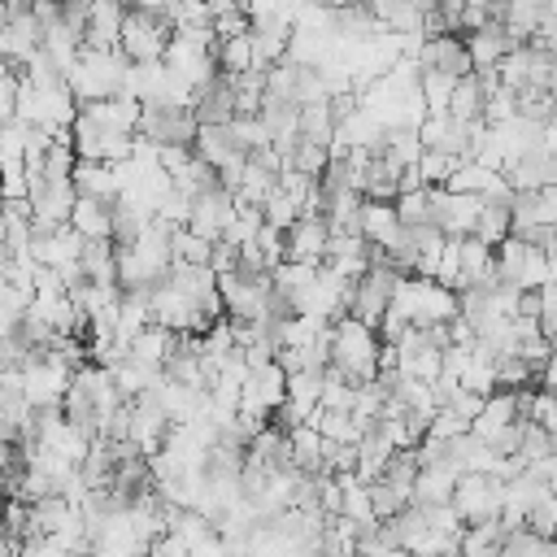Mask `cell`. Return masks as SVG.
<instances>
[{
  "label": "cell",
  "mask_w": 557,
  "mask_h": 557,
  "mask_svg": "<svg viewBox=\"0 0 557 557\" xmlns=\"http://www.w3.org/2000/svg\"><path fill=\"white\" fill-rule=\"evenodd\" d=\"M379 344H383V335L370 322H361L357 313H339L331 322V361L326 366H335L352 383H366L379 374Z\"/></svg>",
  "instance_id": "6da1fadb"
},
{
  "label": "cell",
  "mask_w": 557,
  "mask_h": 557,
  "mask_svg": "<svg viewBox=\"0 0 557 557\" xmlns=\"http://www.w3.org/2000/svg\"><path fill=\"white\" fill-rule=\"evenodd\" d=\"M170 35H174L170 17L144 13V9L131 4V9H126V22H122V35H117V48L126 52V61H161Z\"/></svg>",
  "instance_id": "7a4b0ae2"
},
{
  "label": "cell",
  "mask_w": 557,
  "mask_h": 557,
  "mask_svg": "<svg viewBox=\"0 0 557 557\" xmlns=\"http://www.w3.org/2000/svg\"><path fill=\"white\" fill-rule=\"evenodd\" d=\"M200 131L196 109L178 104V100H144V117H139V135H148L152 144H191Z\"/></svg>",
  "instance_id": "3957f363"
},
{
  "label": "cell",
  "mask_w": 557,
  "mask_h": 557,
  "mask_svg": "<svg viewBox=\"0 0 557 557\" xmlns=\"http://www.w3.org/2000/svg\"><path fill=\"white\" fill-rule=\"evenodd\" d=\"M500 500H505V479L483 474V470H461L457 487H453V505L466 522H483V518H500Z\"/></svg>",
  "instance_id": "277c9868"
},
{
  "label": "cell",
  "mask_w": 557,
  "mask_h": 557,
  "mask_svg": "<svg viewBox=\"0 0 557 557\" xmlns=\"http://www.w3.org/2000/svg\"><path fill=\"white\" fill-rule=\"evenodd\" d=\"M418 70H444L453 78L470 74L474 61H470V48H466V35L461 30H440V35H426L422 48H418Z\"/></svg>",
  "instance_id": "5b68a950"
},
{
  "label": "cell",
  "mask_w": 557,
  "mask_h": 557,
  "mask_svg": "<svg viewBox=\"0 0 557 557\" xmlns=\"http://www.w3.org/2000/svg\"><path fill=\"white\" fill-rule=\"evenodd\" d=\"M235 191L231 187H222V183H213V187H205L200 196H191V218H187V226L191 231H200V235H209V239H222L226 235V226H231V218H235Z\"/></svg>",
  "instance_id": "8992f818"
},
{
  "label": "cell",
  "mask_w": 557,
  "mask_h": 557,
  "mask_svg": "<svg viewBox=\"0 0 557 557\" xmlns=\"http://www.w3.org/2000/svg\"><path fill=\"white\" fill-rule=\"evenodd\" d=\"M74 200H78V187H74V178H44V183L30 191V209H35V218H30V231H48V226H61V222H70V209H74Z\"/></svg>",
  "instance_id": "52a82bcc"
},
{
  "label": "cell",
  "mask_w": 557,
  "mask_h": 557,
  "mask_svg": "<svg viewBox=\"0 0 557 557\" xmlns=\"http://www.w3.org/2000/svg\"><path fill=\"white\" fill-rule=\"evenodd\" d=\"M283 239H287V257H292V261L322 265L326 239H331V222H326V213H300V218L283 231Z\"/></svg>",
  "instance_id": "ba28073f"
},
{
  "label": "cell",
  "mask_w": 557,
  "mask_h": 557,
  "mask_svg": "<svg viewBox=\"0 0 557 557\" xmlns=\"http://www.w3.org/2000/svg\"><path fill=\"white\" fill-rule=\"evenodd\" d=\"M191 148H196L213 170H222V165H231V161H244V157H248V148L235 139L231 122H200V131H196V139H191Z\"/></svg>",
  "instance_id": "9c48e42d"
},
{
  "label": "cell",
  "mask_w": 557,
  "mask_h": 557,
  "mask_svg": "<svg viewBox=\"0 0 557 557\" xmlns=\"http://www.w3.org/2000/svg\"><path fill=\"white\" fill-rule=\"evenodd\" d=\"M126 0H91L87 4V30H83V48H117L122 22H126Z\"/></svg>",
  "instance_id": "30bf717a"
},
{
  "label": "cell",
  "mask_w": 557,
  "mask_h": 557,
  "mask_svg": "<svg viewBox=\"0 0 557 557\" xmlns=\"http://www.w3.org/2000/svg\"><path fill=\"white\" fill-rule=\"evenodd\" d=\"M513 422H518V392H513V387H496V392L483 396L479 413L470 418V431H474L479 440H492V435H500V431L513 426Z\"/></svg>",
  "instance_id": "8fae6325"
},
{
  "label": "cell",
  "mask_w": 557,
  "mask_h": 557,
  "mask_svg": "<svg viewBox=\"0 0 557 557\" xmlns=\"http://www.w3.org/2000/svg\"><path fill=\"white\" fill-rule=\"evenodd\" d=\"M457 474H461V466L448 461V457H444V461H426V466H418L413 500H418V505H444V500H453Z\"/></svg>",
  "instance_id": "7c38bea8"
},
{
  "label": "cell",
  "mask_w": 557,
  "mask_h": 557,
  "mask_svg": "<svg viewBox=\"0 0 557 557\" xmlns=\"http://www.w3.org/2000/svg\"><path fill=\"white\" fill-rule=\"evenodd\" d=\"M466 48H470V61H474V70H487V65H496L509 48H518L513 39H509V30H505V22L500 17H492L487 26H479V30H466Z\"/></svg>",
  "instance_id": "4fadbf2b"
},
{
  "label": "cell",
  "mask_w": 557,
  "mask_h": 557,
  "mask_svg": "<svg viewBox=\"0 0 557 557\" xmlns=\"http://www.w3.org/2000/svg\"><path fill=\"white\" fill-rule=\"evenodd\" d=\"M70 178H74V187L83 196H100V200H117L122 196V174H117L113 161H87V157H78V165H74Z\"/></svg>",
  "instance_id": "5bb4252c"
},
{
  "label": "cell",
  "mask_w": 557,
  "mask_h": 557,
  "mask_svg": "<svg viewBox=\"0 0 557 557\" xmlns=\"http://www.w3.org/2000/svg\"><path fill=\"white\" fill-rule=\"evenodd\" d=\"M70 226L83 239H109L113 235V200H100V196H83L78 191V200L70 209Z\"/></svg>",
  "instance_id": "9a60e30c"
},
{
  "label": "cell",
  "mask_w": 557,
  "mask_h": 557,
  "mask_svg": "<svg viewBox=\"0 0 557 557\" xmlns=\"http://www.w3.org/2000/svg\"><path fill=\"white\" fill-rule=\"evenodd\" d=\"M400 213H396V200H374V196H366V205H361V235L370 239V244H379V248H387L396 235H400Z\"/></svg>",
  "instance_id": "2e32d148"
},
{
  "label": "cell",
  "mask_w": 557,
  "mask_h": 557,
  "mask_svg": "<svg viewBox=\"0 0 557 557\" xmlns=\"http://www.w3.org/2000/svg\"><path fill=\"white\" fill-rule=\"evenodd\" d=\"M174 344H178V331H170V326H161V322H148V326L131 339V357L152 361V366L165 370V357L174 352Z\"/></svg>",
  "instance_id": "e0dca14e"
},
{
  "label": "cell",
  "mask_w": 557,
  "mask_h": 557,
  "mask_svg": "<svg viewBox=\"0 0 557 557\" xmlns=\"http://www.w3.org/2000/svg\"><path fill=\"white\" fill-rule=\"evenodd\" d=\"M483 100H487V87H483V78L470 70V74L457 78L453 100H448V113H453L457 122H474V117H483Z\"/></svg>",
  "instance_id": "ac0fdd59"
},
{
  "label": "cell",
  "mask_w": 557,
  "mask_h": 557,
  "mask_svg": "<svg viewBox=\"0 0 557 557\" xmlns=\"http://www.w3.org/2000/svg\"><path fill=\"white\" fill-rule=\"evenodd\" d=\"M500 544H505V527H500V518H483V522H466V527H461L457 553L483 557V553H500Z\"/></svg>",
  "instance_id": "d6986e66"
},
{
  "label": "cell",
  "mask_w": 557,
  "mask_h": 557,
  "mask_svg": "<svg viewBox=\"0 0 557 557\" xmlns=\"http://www.w3.org/2000/svg\"><path fill=\"white\" fill-rule=\"evenodd\" d=\"M474 235H483L492 248H496L505 235H513V200H483L479 222H474Z\"/></svg>",
  "instance_id": "ffe728a7"
},
{
  "label": "cell",
  "mask_w": 557,
  "mask_h": 557,
  "mask_svg": "<svg viewBox=\"0 0 557 557\" xmlns=\"http://www.w3.org/2000/svg\"><path fill=\"white\" fill-rule=\"evenodd\" d=\"M218 65H222L226 74L252 70V65H257V44H252V30L231 35V39H218Z\"/></svg>",
  "instance_id": "44dd1931"
},
{
  "label": "cell",
  "mask_w": 557,
  "mask_h": 557,
  "mask_svg": "<svg viewBox=\"0 0 557 557\" xmlns=\"http://www.w3.org/2000/svg\"><path fill=\"white\" fill-rule=\"evenodd\" d=\"M418 87H422V96H426V109H448L457 78L444 74V70H418Z\"/></svg>",
  "instance_id": "7402d4cb"
},
{
  "label": "cell",
  "mask_w": 557,
  "mask_h": 557,
  "mask_svg": "<svg viewBox=\"0 0 557 557\" xmlns=\"http://www.w3.org/2000/svg\"><path fill=\"white\" fill-rule=\"evenodd\" d=\"M396 213L405 226H422L431 222V187H409L396 196Z\"/></svg>",
  "instance_id": "603a6c76"
},
{
  "label": "cell",
  "mask_w": 557,
  "mask_h": 557,
  "mask_svg": "<svg viewBox=\"0 0 557 557\" xmlns=\"http://www.w3.org/2000/svg\"><path fill=\"white\" fill-rule=\"evenodd\" d=\"M261 213H265V222H274V226H283V231H287V226L300 218V200H296V196H287V191L274 183V191L261 200Z\"/></svg>",
  "instance_id": "cb8c5ba5"
},
{
  "label": "cell",
  "mask_w": 557,
  "mask_h": 557,
  "mask_svg": "<svg viewBox=\"0 0 557 557\" xmlns=\"http://www.w3.org/2000/svg\"><path fill=\"white\" fill-rule=\"evenodd\" d=\"M461 157H453V152H444V148H422V157H418V174H422V183H448V174H453V165H457Z\"/></svg>",
  "instance_id": "d4e9b609"
},
{
  "label": "cell",
  "mask_w": 557,
  "mask_h": 557,
  "mask_svg": "<svg viewBox=\"0 0 557 557\" xmlns=\"http://www.w3.org/2000/svg\"><path fill=\"white\" fill-rule=\"evenodd\" d=\"M518 287H544L548 283V248L544 244H531L527 257H522V270L513 278Z\"/></svg>",
  "instance_id": "484cf974"
},
{
  "label": "cell",
  "mask_w": 557,
  "mask_h": 557,
  "mask_svg": "<svg viewBox=\"0 0 557 557\" xmlns=\"http://www.w3.org/2000/svg\"><path fill=\"white\" fill-rule=\"evenodd\" d=\"M527 527H535L540 535H548V540H557V492L548 487L535 505H531V513H527Z\"/></svg>",
  "instance_id": "4316f807"
},
{
  "label": "cell",
  "mask_w": 557,
  "mask_h": 557,
  "mask_svg": "<svg viewBox=\"0 0 557 557\" xmlns=\"http://www.w3.org/2000/svg\"><path fill=\"white\" fill-rule=\"evenodd\" d=\"M540 144H544V148H548V152L557 157V113H553V117H548V122L540 126Z\"/></svg>",
  "instance_id": "83f0119b"
},
{
  "label": "cell",
  "mask_w": 557,
  "mask_h": 557,
  "mask_svg": "<svg viewBox=\"0 0 557 557\" xmlns=\"http://www.w3.org/2000/svg\"><path fill=\"white\" fill-rule=\"evenodd\" d=\"M131 4H135V9H144V13H161V17H165L174 0H131Z\"/></svg>",
  "instance_id": "f1b7e54d"
},
{
  "label": "cell",
  "mask_w": 557,
  "mask_h": 557,
  "mask_svg": "<svg viewBox=\"0 0 557 557\" xmlns=\"http://www.w3.org/2000/svg\"><path fill=\"white\" fill-rule=\"evenodd\" d=\"M13 70H17V65H13V61H9V57H4V52H0V83H4V78H9V74H13Z\"/></svg>",
  "instance_id": "f546056e"
},
{
  "label": "cell",
  "mask_w": 557,
  "mask_h": 557,
  "mask_svg": "<svg viewBox=\"0 0 557 557\" xmlns=\"http://www.w3.org/2000/svg\"><path fill=\"white\" fill-rule=\"evenodd\" d=\"M548 278L557 283V257H553V252H548Z\"/></svg>",
  "instance_id": "4dcf8cb0"
},
{
  "label": "cell",
  "mask_w": 557,
  "mask_h": 557,
  "mask_svg": "<svg viewBox=\"0 0 557 557\" xmlns=\"http://www.w3.org/2000/svg\"><path fill=\"white\" fill-rule=\"evenodd\" d=\"M409 4H418V9H435L440 0H409Z\"/></svg>",
  "instance_id": "1f68e13d"
},
{
  "label": "cell",
  "mask_w": 557,
  "mask_h": 557,
  "mask_svg": "<svg viewBox=\"0 0 557 557\" xmlns=\"http://www.w3.org/2000/svg\"><path fill=\"white\" fill-rule=\"evenodd\" d=\"M126 4H131V0H126Z\"/></svg>",
  "instance_id": "d6a6232c"
}]
</instances>
